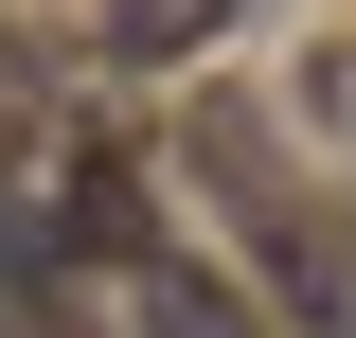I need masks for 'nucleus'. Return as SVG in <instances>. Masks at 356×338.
<instances>
[{
    "label": "nucleus",
    "instance_id": "2",
    "mask_svg": "<svg viewBox=\"0 0 356 338\" xmlns=\"http://www.w3.org/2000/svg\"><path fill=\"white\" fill-rule=\"evenodd\" d=\"M143 338H250V321H232L196 267H161V250H143Z\"/></svg>",
    "mask_w": 356,
    "mask_h": 338
},
{
    "label": "nucleus",
    "instance_id": "1",
    "mask_svg": "<svg viewBox=\"0 0 356 338\" xmlns=\"http://www.w3.org/2000/svg\"><path fill=\"white\" fill-rule=\"evenodd\" d=\"M214 36H232V0H107V54L125 72H196Z\"/></svg>",
    "mask_w": 356,
    "mask_h": 338
}]
</instances>
